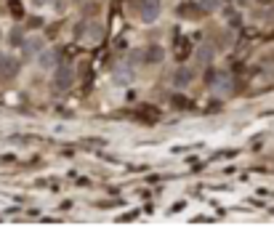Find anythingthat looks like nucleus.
Segmentation results:
<instances>
[{"mask_svg": "<svg viewBox=\"0 0 274 250\" xmlns=\"http://www.w3.org/2000/svg\"><path fill=\"white\" fill-rule=\"evenodd\" d=\"M192 80H194L192 69H179V72H176V77H173V85H176V88H184V85H189Z\"/></svg>", "mask_w": 274, "mask_h": 250, "instance_id": "5", "label": "nucleus"}, {"mask_svg": "<svg viewBox=\"0 0 274 250\" xmlns=\"http://www.w3.org/2000/svg\"><path fill=\"white\" fill-rule=\"evenodd\" d=\"M162 59H165V51H162L160 45H152V48L147 51L144 62H149V64H157V62H162Z\"/></svg>", "mask_w": 274, "mask_h": 250, "instance_id": "6", "label": "nucleus"}, {"mask_svg": "<svg viewBox=\"0 0 274 250\" xmlns=\"http://www.w3.org/2000/svg\"><path fill=\"white\" fill-rule=\"evenodd\" d=\"M213 45H200V51H197V59L200 62H213Z\"/></svg>", "mask_w": 274, "mask_h": 250, "instance_id": "8", "label": "nucleus"}, {"mask_svg": "<svg viewBox=\"0 0 274 250\" xmlns=\"http://www.w3.org/2000/svg\"><path fill=\"white\" fill-rule=\"evenodd\" d=\"M56 59H59V54H56V51H48V48H43L40 54H37V64H40L43 69H51V67H56Z\"/></svg>", "mask_w": 274, "mask_h": 250, "instance_id": "4", "label": "nucleus"}, {"mask_svg": "<svg viewBox=\"0 0 274 250\" xmlns=\"http://www.w3.org/2000/svg\"><path fill=\"white\" fill-rule=\"evenodd\" d=\"M202 8H205V11H216L218 8V0H202Z\"/></svg>", "mask_w": 274, "mask_h": 250, "instance_id": "9", "label": "nucleus"}, {"mask_svg": "<svg viewBox=\"0 0 274 250\" xmlns=\"http://www.w3.org/2000/svg\"><path fill=\"white\" fill-rule=\"evenodd\" d=\"M160 16V0H141V22L152 24Z\"/></svg>", "mask_w": 274, "mask_h": 250, "instance_id": "2", "label": "nucleus"}, {"mask_svg": "<svg viewBox=\"0 0 274 250\" xmlns=\"http://www.w3.org/2000/svg\"><path fill=\"white\" fill-rule=\"evenodd\" d=\"M72 83H75V69L69 67V64L56 69V75H54V88L56 91H69V88H72Z\"/></svg>", "mask_w": 274, "mask_h": 250, "instance_id": "1", "label": "nucleus"}, {"mask_svg": "<svg viewBox=\"0 0 274 250\" xmlns=\"http://www.w3.org/2000/svg\"><path fill=\"white\" fill-rule=\"evenodd\" d=\"M72 3H83V0H72Z\"/></svg>", "mask_w": 274, "mask_h": 250, "instance_id": "11", "label": "nucleus"}, {"mask_svg": "<svg viewBox=\"0 0 274 250\" xmlns=\"http://www.w3.org/2000/svg\"><path fill=\"white\" fill-rule=\"evenodd\" d=\"M22 45H24V54H27V56H35V54H40V51L45 48V40H43L40 35H32Z\"/></svg>", "mask_w": 274, "mask_h": 250, "instance_id": "3", "label": "nucleus"}, {"mask_svg": "<svg viewBox=\"0 0 274 250\" xmlns=\"http://www.w3.org/2000/svg\"><path fill=\"white\" fill-rule=\"evenodd\" d=\"M0 72H3L5 77H11L16 72V62L11 56H0Z\"/></svg>", "mask_w": 274, "mask_h": 250, "instance_id": "7", "label": "nucleus"}, {"mask_svg": "<svg viewBox=\"0 0 274 250\" xmlns=\"http://www.w3.org/2000/svg\"><path fill=\"white\" fill-rule=\"evenodd\" d=\"M32 3H35V5H43V3H48V0H32Z\"/></svg>", "mask_w": 274, "mask_h": 250, "instance_id": "10", "label": "nucleus"}]
</instances>
